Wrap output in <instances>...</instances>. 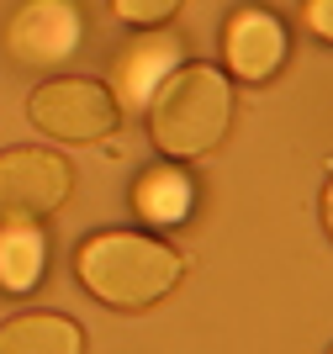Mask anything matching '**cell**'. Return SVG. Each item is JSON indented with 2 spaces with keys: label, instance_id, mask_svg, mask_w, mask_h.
I'll return each instance as SVG.
<instances>
[{
  "label": "cell",
  "instance_id": "obj_1",
  "mask_svg": "<svg viewBox=\"0 0 333 354\" xmlns=\"http://www.w3.org/2000/svg\"><path fill=\"white\" fill-rule=\"evenodd\" d=\"M80 286L90 296H101L106 307H154L159 296H170L186 275V259L148 233H96L74 259Z\"/></svg>",
  "mask_w": 333,
  "mask_h": 354
},
{
  "label": "cell",
  "instance_id": "obj_2",
  "mask_svg": "<svg viewBox=\"0 0 333 354\" xmlns=\"http://www.w3.org/2000/svg\"><path fill=\"white\" fill-rule=\"evenodd\" d=\"M233 85L212 64H180L148 101V133L170 159H201L228 138Z\"/></svg>",
  "mask_w": 333,
  "mask_h": 354
},
{
  "label": "cell",
  "instance_id": "obj_3",
  "mask_svg": "<svg viewBox=\"0 0 333 354\" xmlns=\"http://www.w3.org/2000/svg\"><path fill=\"white\" fill-rule=\"evenodd\" d=\"M27 117L37 133L58 138V143H101L116 133V95L101 80H48L32 90Z\"/></svg>",
  "mask_w": 333,
  "mask_h": 354
},
{
  "label": "cell",
  "instance_id": "obj_4",
  "mask_svg": "<svg viewBox=\"0 0 333 354\" xmlns=\"http://www.w3.org/2000/svg\"><path fill=\"white\" fill-rule=\"evenodd\" d=\"M74 191V169L48 148L0 153V222H43Z\"/></svg>",
  "mask_w": 333,
  "mask_h": 354
},
{
  "label": "cell",
  "instance_id": "obj_5",
  "mask_svg": "<svg viewBox=\"0 0 333 354\" xmlns=\"http://www.w3.org/2000/svg\"><path fill=\"white\" fill-rule=\"evenodd\" d=\"M80 43H85V21L69 0H27L16 11V21L6 27L11 59L27 69H58L80 53Z\"/></svg>",
  "mask_w": 333,
  "mask_h": 354
},
{
  "label": "cell",
  "instance_id": "obj_6",
  "mask_svg": "<svg viewBox=\"0 0 333 354\" xmlns=\"http://www.w3.org/2000/svg\"><path fill=\"white\" fill-rule=\"evenodd\" d=\"M222 53H228V69L249 85H260L286 64V27L280 16L260 11V6H244V11L228 16L222 27Z\"/></svg>",
  "mask_w": 333,
  "mask_h": 354
},
{
  "label": "cell",
  "instance_id": "obj_7",
  "mask_svg": "<svg viewBox=\"0 0 333 354\" xmlns=\"http://www.w3.org/2000/svg\"><path fill=\"white\" fill-rule=\"evenodd\" d=\"M186 64V43L174 32H143L138 43H127L116 53V90L111 95H127V101H154V90L170 80L174 69Z\"/></svg>",
  "mask_w": 333,
  "mask_h": 354
},
{
  "label": "cell",
  "instance_id": "obj_8",
  "mask_svg": "<svg viewBox=\"0 0 333 354\" xmlns=\"http://www.w3.org/2000/svg\"><path fill=\"white\" fill-rule=\"evenodd\" d=\"M0 354H85V328L64 312H21L0 323Z\"/></svg>",
  "mask_w": 333,
  "mask_h": 354
},
{
  "label": "cell",
  "instance_id": "obj_9",
  "mask_svg": "<svg viewBox=\"0 0 333 354\" xmlns=\"http://www.w3.org/2000/svg\"><path fill=\"white\" fill-rule=\"evenodd\" d=\"M48 270V238L37 222H0V291L27 296Z\"/></svg>",
  "mask_w": 333,
  "mask_h": 354
},
{
  "label": "cell",
  "instance_id": "obj_10",
  "mask_svg": "<svg viewBox=\"0 0 333 354\" xmlns=\"http://www.w3.org/2000/svg\"><path fill=\"white\" fill-rule=\"evenodd\" d=\"M132 207H138L143 222H154V227H180V222L190 217V207H196V185H190L186 169L159 164V169H143V175H138Z\"/></svg>",
  "mask_w": 333,
  "mask_h": 354
},
{
  "label": "cell",
  "instance_id": "obj_11",
  "mask_svg": "<svg viewBox=\"0 0 333 354\" xmlns=\"http://www.w3.org/2000/svg\"><path fill=\"white\" fill-rule=\"evenodd\" d=\"M111 11L127 21V27H164L174 11H180V0H111Z\"/></svg>",
  "mask_w": 333,
  "mask_h": 354
},
{
  "label": "cell",
  "instance_id": "obj_12",
  "mask_svg": "<svg viewBox=\"0 0 333 354\" xmlns=\"http://www.w3.org/2000/svg\"><path fill=\"white\" fill-rule=\"evenodd\" d=\"M302 16H307V32H312V37L333 43V0H307Z\"/></svg>",
  "mask_w": 333,
  "mask_h": 354
},
{
  "label": "cell",
  "instance_id": "obj_13",
  "mask_svg": "<svg viewBox=\"0 0 333 354\" xmlns=\"http://www.w3.org/2000/svg\"><path fill=\"white\" fill-rule=\"evenodd\" d=\"M323 222H328V233H333V180H328V191H323Z\"/></svg>",
  "mask_w": 333,
  "mask_h": 354
}]
</instances>
